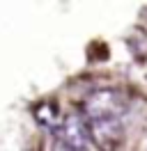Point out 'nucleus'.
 <instances>
[{"instance_id":"f03ea898","label":"nucleus","mask_w":147,"mask_h":151,"mask_svg":"<svg viewBox=\"0 0 147 151\" xmlns=\"http://www.w3.org/2000/svg\"><path fill=\"white\" fill-rule=\"evenodd\" d=\"M90 140L101 151H115L124 140V124L122 117H99V119H85Z\"/></svg>"},{"instance_id":"20e7f679","label":"nucleus","mask_w":147,"mask_h":151,"mask_svg":"<svg viewBox=\"0 0 147 151\" xmlns=\"http://www.w3.org/2000/svg\"><path fill=\"white\" fill-rule=\"evenodd\" d=\"M35 119L41 126H46L48 131H57L60 126H62V117H60V112H57V105L51 103V101H41V103L35 105Z\"/></svg>"},{"instance_id":"7ed1b4c3","label":"nucleus","mask_w":147,"mask_h":151,"mask_svg":"<svg viewBox=\"0 0 147 151\" xmlns=\"http://www.w3.org/2000/svg\"><path fill=\"white\" fill-rule=\"evenodd\" d=\"M53 135H57L60 142H62L69 151H83V149H87V144H90L87 122H85V117H81V114H69V117H64L62 126H60Z\"/></svg>"},{"instance_id":"f257e3e1","label":"nucleus","mask_w":147,"mask_h":151,"mask_svg":"<svg viewBox=\"0 0 147 151\" xmlns=\"http://www.w3.org/2000/svg\"><path fill=\"white\" fill-rule=\"evenodd\" d=\"M129 108V99L124 92L115 87L97 89L83 101L85 119H99V117H122Z\"/></svg>"}]
</instances>
